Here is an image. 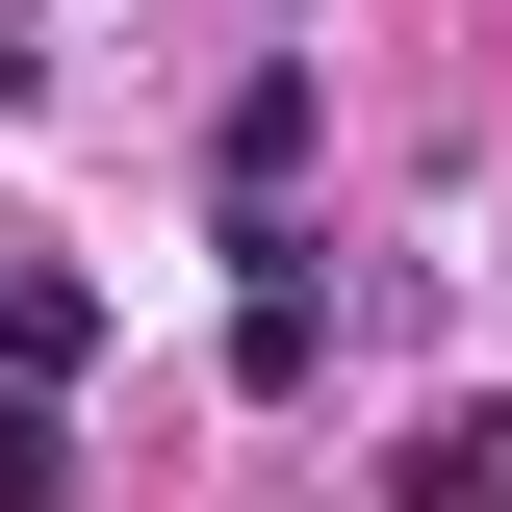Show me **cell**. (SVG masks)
I'll list each match as a JSON object with an SVG mask.
<instances>
[{
  "label": "cell",
  "instance_id": "obj_1",
  "mask_svg": "<svg viewBox=\"0 0 512 512\" xmlns=\"http://www.w3.org/2000/svg\"><path fill=\"white\" fill-rule=\"evenodd\" d=\"M384 512H512V410H436V436L384 461Z\"/></svg>",
  "mask_w": 512,
  "mask_h": 512
},
{
  "label": "cell",
  "instance_id": "obj_2",
  "mask_svg": "<svg viewBox=\"0 0 512 512\" xmlns=\"http://www.w3.org/2000/svg\"><path fill=\"white\" fill-rule=\"evenodd\" d=\"M103 359V282H52V256H26V282H0V384H77Z\"/></svg>",
  "mask_w": 512,
  "mask_h": 512
},
{
  "label": "cell",
  "instance_id": "obj_3",
  "mask_svg": "<svg viewBox=\"0 0 512 512\" xmlns=\"http://www.w3.org/2000/svg\"><path fill=\"white\" fill-rule=\"evenodd\" d=\"M282 180H308V77H231V231H256Z\"/></svg>",
  "mask_w": 512,
  "mask_h": 512
},
{
  "label": "cell",
  "instance_id": "obj_4",
  "mask_svg": "<svg viewBox=\"0 0 512 512\" xmlns=\"http://www.w3.org/2000/svg\"><path fill=\"white\" fill-rule=\"evenodd\" d=\"M77 487V410H52V384H0V512H52Z\"/></svg>",
  "mask_w": 512,
  "mask_h": 512
},
{
  "label": "cell",
  "instance_id": "obj_5",
  "mask_svg": "<svg viewBox=\"0 0 512 512\" xmlns=\"http://www.w3.org/2000/svg\"><path fill=\"white\" fill-rule=\"evenodd\" d=\"M0 103H52V26H26V0H0Z\"/></svg>",
  "mask_w": 512,
  "mask_h": 512
}]
</instances>
